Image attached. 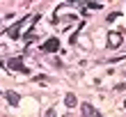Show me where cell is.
<instances>
[{
	"label": "cell",
	"instance_id": "1",
	"mask_svg": "<svg viewBox=\"0 0 126 117\" xmlns=\"http://www.w3.org/2000/svg\"><path fill=\"white\" fill-rule=\"evenodd\" d=\"M5 67L12 69V71H18V74H25V76L30 74V69L23 64V57H9V60L5 62Z\"/></svg>",
	"mask_w": 126,
	"mask_h": 117
},
{
	"label": "cell",
	"instance_id": "2",
	"mask_svg": "<svg viewBox=\"0 0 126 117\" xmlns=\"http://www.w3.org/2000/svg\"><path fill=\"white\" fill-rule=\"evenodd\" d=\"M30 18H32V16H23V18H18V23H14V25L9 28V30H7V34H9L12 39H18V37H23V34H21V28H23V25H25Z\"/></svg>",
	"mask_w": 126,
	"mask_h": 117
},
{
	"label": "cell",
	"instance_id": "3",
	"mask_svg": "<svg viewBox=\"0 0 126 117\" xmlns=\"http://www.w3.org/2000/svg\"><path fill=\"white\" fill-rule=\"evenodd\" d=\"M39 48L44 50V53H57V50H60V39H57V37H50L48 41H44Z\"/></svg>",
	"mask_w": 126,
	"mask_h": 117
},
{
	"label": "cell",
	"instance_id": "4",
	"mask_svg": "<svg viewBox=\"0 0 126 117\" xmlns=\"http://www.w3.org/2000/svg\"><path fill=\"white\" fill-rule=\"evenodd\" d=\"M108 46H110V48L122 46V32H110V37H108Z\"/></svg>",
	"mask_w": 126,
	"mask_h": 117
},
{
	"label": "cell",
	"instance_id": "5",
	"mask_svg": "<svg viewBox=\"0 0 126 117\" xmlns=\"http://www.w3.org/2000/svg\"><path fill=\"white\" fill-rule=\"evenodd\" d=\"M80 113H83L85 117H90V115H92V117H99V115H101V113L96 110L94 106H90V103H83V106H80Z\"/></svg>",
	"mask_w": 126,
	"mask_h": 117
},
{
	"label": "cell",
	"instance_id": "6",
	"mask_svg": "<svg viewBox=\"0 0 126 117\" xmlns=\"http://www.w3.org/2000/svg\"><path fill=\"white\" fill-rule=\"evenodd\" d=\"M5 99L9 101V106H18V94L16 92H5Z\"/></svg>",
	"mask_w": 126,
	"mask_h": 117
},
{
	"label": "cell",
	"instance_id": "7",
	"mask_svg": "<svg viewBox=\"0 0 126 117\" xmlns=\"http://www.w3.org/2000/svg\"><path fill=\"white\" fill-rule=\"evenodd\" d=\"M64 103L69 106V108H76V106H78V99H76V97H73V94L69 92V94L64 97Z\"/></svg>",
	"mask_w": 126,
	"mask_h": 117
},
{
	"label": "cell",
	"instance_id": "8",
	"mask_svg": "<svg viewBox=\"0 0 126 117\" xmlns=\"http://www.w3.org/2000/svg\"><path fill=\"white\" fill-rule=\"evenodd\" d=\"M23 37H25V41H32V39L37 37V32H34V28H30V30H28V32L23 34Z\"/></svg>",
	"mask_w": 126,
	"mask_h": 117
},
{
	"label": "cell",
	"instance_id": "9",
	"mask_svg": "<svg viewBox=\"0 0 126 117\" xmlns=\"http://www.w3.org/2000/svg\"><path fill=\"white\" fill-rule=\"evenodd\" d=\"M122 16V14L119 12H112V14H110V16H108V23H112V21H117V18H119Z\"/></svg>",
	"mask_w": 126,
	"mask_h": 117
},
{
	"label": "cell",
	"instance_id": "10",
	"mask_svg": "<svg viewBox=\"0 0 126 117\" xmlns=\"http://www.w3.org/2000/svg\"><path fill=\"white\" fill-rule=\"evenodd\" d=\"M0 94H2V92H0Z\"/></svg>",
	"mask_w": 126,
	"mask_h": 117
}]
</instances>
